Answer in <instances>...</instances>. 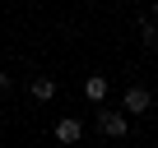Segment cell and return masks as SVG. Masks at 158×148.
Wrapping results in <instances>:
<instances>
[{
	"label": "cell",
	"instance_id": "6da1fadb",
	"mask_svg": "<svg viewBox=\"0 0 158 148\" xmlns=\"http://www.w3.org/2000/svg\"><path fill=\"white\" fill-rule=\"evenodd\" d=\"M121 111H126V116H144V111H153V93H149L144 84H130V88L121 93Z\"/></svg>",
	"mask_w": 158,
	"mask_h": 148
},
{
	"label": "cell",
	"instance_id": "7a4b0ae2",
	"mask_svg": "<svg viewBox=\"0 0 158 148\" xmlns=\"http://www.w3.org/2000/svg\"><path fill=\"white\" fill-rule=\"evenodd\" d=\"M93 116H98V134H102V139H126V134H130L126 111H93Z\"/></svg>",
	"mask_w": 158,
	"mask_h": 148
},
{
	"label": "cell",
	"instance_id": "3957f363",
	"mask_svg": "<svg viewBox=\"0 0 158 148\" xmlns=\"http://www.w3.org/2000/svg\"><path fill=\"white\" fill-rule=\"evenodd\" d=\"M56 139L60 143H79V139H84V120H79V116H60L56 120Z\"/></svg>",
	"mask_w": 158,
	"mask_h": 148
},
{
	"label": "cell",
	"instance_id": "277c9868",
	"mask_svg": "<svg viewBox=\"0 0 158 148\" xmlns=\"http://www.w3.org/2000/svg\"><path fill=\"white\" fill-rule=\"evenodd\" d=\"M107 88H112V84L102 79V74H89V79H84V97H89V102H102Z\"/></svg>",
	"mask_w": 158,
	"mask_h": 148
},
{
	"label": "cell",
	"instance_id": "5b68a950",
	"mask_svg": "<svg viewBox=\"0 0 158 148\" xmlns=\"http://www.w3.org/2000/svg\"><path fill=\"white\" fill-rule=\"evenodd\" d=\"M28 97H33V102H51V97H56V79H33V84H28Z\"/></svg>",
	"mask_w": 158,
	"mask_h": 148
},
{
	"label": "cell",
	"instance_id": "8992f818",
	"mask_svg": "<svg viewBox=\"0 0 158 148\" xmlns=\"http://www.w3.org/2000/svg\"><path fill=\"white\" fill-rule=\"evenodd\" d=\"M0 93H10V74H5V65H0Z\"/></svg>",
	"mask_w": 158,
	"mask_h": 148
},
{
	"label": "cell",
	"instance_id": "52a82bcc",
	"mask_svg": "<svg viewBox=\"0 0 158 148\" xmlns=\"http://www.w3.org/2000/svg\"><path fill=\"white\" fill-rule=\"evenodd\" d=\"M153 134H158V116H153Z\"/></svg>",
	"mask_w": 158,
	"mask_h": 148
}]
</instances>
